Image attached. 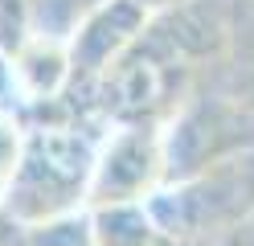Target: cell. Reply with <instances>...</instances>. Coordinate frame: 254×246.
<instances>
[{
  "mask_svg": "<svg viewBox=\"0 0 254 246\" xmlns=\"http://www.w3.org/2000/svg\"><path fill=\"white\" fill-rule=\"evenodd\" d=\"M193 33L201 29L181 4L152 16L144 33L107 66L99 78V98L119 127H160L164 115L177 111L197 58Z\"/></svg>",
  "mask_w": 254,
  "mask_h": 246,
  "instance_id": "cell-1",
  "label": "cell"
},
{
  "mask_svg": "<svg viewBox=\"0 0 254 246\" xmlns=\"http://www.w3.org/2000/svg\"><path fill=\"white\" fill-rule=\"evenodd\" d=\"M94 164H99V148L86 131L66 123L33 127L25 136L17 172L0 197V213L25 226L82 213V201H90Z\"/></svg>",
  "mask_w": 254,
  "mask_h": 246,
  "instance_id": "cell-2",
  "label": "cell"
},
{
  "mask_svg": "<svg viewBox=\"0 0 254 246\" xmlns=\"http://www.w3.org/2000/svg\"><path fill=\"white\" fill-rule=\"evenodd\" d=\"M148 213L164 238H213L242 230L254 218V148L234 152L185 180L156 189Z\"/></svg>",
  "mask_w": 254,
  "mask_h": 246,
  "instance_id": "cell-3",
  "label": "cell"
},
{
  "mask_svg": "<svg viewBox=\"0 0 254 246\" xmlns=\"http://www.w3.org/2000/svg\"><path fill=\"white\" fill-rule=\"evenodd\" d=\"M164 180V131L119 127L103 148L90 180V209L148 201Z\"/></svg>",
  "mask_w": 254,
  "mask_h": 246,
  "instance_id": "cell-4",
  "label": "cell"
},
{
  "mask_svg": "<svg viewBox=\"0 0 254 246\" xmlns=\"http://www.w3.org/2000/svg\"><path fill=\"white\" fill-rule=\"evenodd\" d=\"M152 16L135 4V0H107L103 8L86 16V25L74 33L70 41V82H94L107 74V66L115 62L127 45H131Z\"/></svg>",
  "mask_w": 254,
  "mask_h": 246,
  "instance_id": "cell-5",
  "label": "cell"
},
{
  "mask_svg": "<svg viewBox=\"0 0 254 246\" xmlns=\"http://www.w3.org/2000/svg\"><path fill=\"white\" fill-rule=\"evenodd\" d=\"M94 246H160V226L148 213V201L131 205H99L90 209Z\"/></svg>",
  "mask_w": 254,
  "mask_h": 246,
  "instance_id": "cell-6",
  "label": "cell"
},
{
  "mask_svg": "<svg viewBox=\"0 0 254 246\" xmlns=\"http://www.w3.org/2000/svg\"><path fill=\"white\" fill-rule=\"evenodd\" d=\"M0 246H94L90 213H66L54 222H8L0 213Z\"/></svg>",
  "mask_w": 254,
  "mask_h": 246,
  "instance_id": "cell-7",
  "label": "cell"
},
{
  "mask_svg": "<svg viewBox=\"0 0 254 246\" xmlns=\"http://www.w3.org/2000/svg\"><path fill=\"white\" fill-rule=\"evenodd\" d=\"M21 148H25V136L17 131V123L0 111V197H4L8 180H12V172H17V164H21Z\"/></svg>",
  "mask_w": 254,
  "mask_h": 246,
  "instance_id": "cell-8",
  "label": "cell"
},
{
  "mask_svg": "<svg viewBox=\"0 0 254 246\" xmlns=\"http://www.w3.org/2000/svg\"><path fill=\"white\" fill-rule=\"evenodd\" d=\"M242 230H230V234H213V238H160V246H250L238 238Z\"/></svg>",
  "mask_w": 254,
  "mask_h": 246,
  "instance_id": "cell-9",
  "label": "cell"
},
{
  "mask_svg": "<svg viewBox=\"0 0 254 246\" xmlns=\"http://www.w3.org/2000/svg\"><path fill=\"white\" fill-rule=\"evenodd\" d=\"M238 74H242V86H246L250 103H254V21H250L246 37H242V66H238Z\"/></svg>",
  "mask_w": 254,
  "mask_h": 246,
  "instance_id": "cell-10",
  "label": "cell"
},
{
  "mask_svg": "<svg viewBox=\"0 0 254 246\" xmlns=\"http://www.w3.org/2000/svg\"><path fill=\"white\" fill-rule=\"evenodd\" d=\"M139 8H144L148 16H160V12H172V8H181V4H189V0H135Z\"/></svg>",
  "mask_w": 254,
  "mask_h": 246,
  "instance_id": "cell-11",
  "label": "cell"
},
{
  "mask_svg": "<svg viewBox=\"0 0 254 246\" xmlns=\"http://www.w3.org/2000/svg\"><path fill=\"white\" fill-rule=\"evenodd\" d=\"M0 12H4V16H17V12H21V0H0Z\"/></svg>",
  "mask_w": 254,
  "mask_h": 246,
  "instance_id": "cell-12",
  "label": "cell"
}]
</instances>
